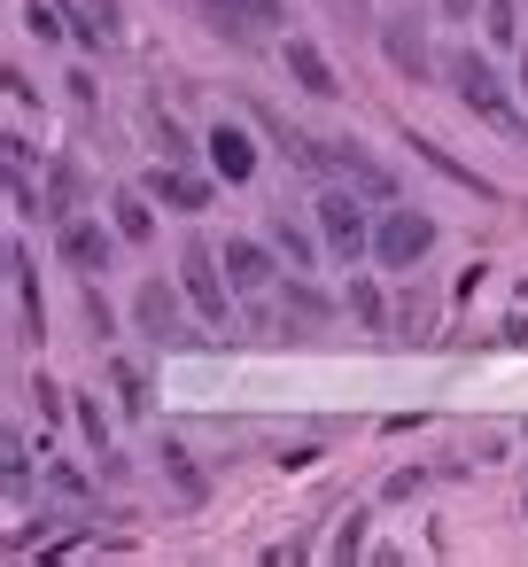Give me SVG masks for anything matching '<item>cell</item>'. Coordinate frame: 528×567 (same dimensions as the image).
<instances>
[{"label": "cell", "instance_id": "cell-1", "mask_svg": "<svg viewBox=\"0 0 528 567\" xmlns=\"http://www.w3.org/2000/svg\"><path fill=\"white\" fill-rule=\"evenodd\" d=\"M443 79H451V94L482 117V125H497V133H520V117H513V86L497 79V63L489 55H474V48H458V55H443Z\"/></svg>", "mask_w": 528, "mask_h": 567}, {"label": "cell", "instance_id": "cell-2", "mask_svg": "<svg viewBox=\"0 0 528 567\" xmlns=\"http://www.w3.org/2000/svg\"><path fill=\"white\" fill-rule=\"evenodd\" d=\"M311 218H319V241H327V257H342V265H358V257H373V218H365V195L358 187H327L319 203H311Z\"/></svg>", "mask_w": 528, "mask_h": 567}, {"label": "cell", "instance_id": "cell-3", "mask_svg": "<svg viewBox=\"0 0 528 567\" xmlns=\"http://www.w3.org/2000/svg\"><path fill=\"white\" fill-rule=\"evenodd\" d=\"M179 288H187L195 319H210V327L234 319V280H226V257H218L210 241H187V249H179Z\"/></svg>", "mask_w": 528, "mask_h": 567}, {"label": "cell", "instance_id": "cell-4", "mask_svg": "<svg viewBox=\"0 0 528 567\" xmlns=\"http://www.w3.org/2000/svg\"><path fill=\"white\" fill-rule=\"evenodd\" d=\"M435 249V218L427 210H381L373 218V265L381 272H412Z\"/></svg>", "mask_w": 528, "mask_h": 567}, {"label": "cell", "instance_id": "cell-5", "mask_svg": "<svg viewBox=\"0 0 528 567\" xmlns=\"http://www.w3.org/2000/svg\"><path fill=\"white\" fill-rule=\"evenodd\" d=\"M187 288L179 280H141V296H133V327L148 334V342H172V350H187L195 334H187Z\"/></svg>", "mask_w": 528, "mask_h": 567}, {"label": "cell", "instance_id": "cell-6", "mask_svg": "<svg viewBox=\"0 0 528 567\" xmlns=\"http://www.w3.org/2000/svg\"><path fill=\"white\" fill-rule=\"evenodd\" d=\"M203 24L218 40H234V48H257V40H272L288 24V9L280 0H203Z\"/></svg>", "mask_w": 528, "mask_h": 567}, {"label": "cell", "instance_id": "cell-7", "mask_svg": "<svg viewBox=\"0 0 528 567\" xmlns=\"http://www.w3.org/2000/svg\"><path fill=\"white\" fill-rule=\"evenodd\" d=\"M117 241H125V234H117V226H102V218H86V210L55 226V257H63V265H71L79 280H94V272H110V257H117Z\"/></svg>", "mask_w": 528, "mask_h": 567}, {"label": "cell", "instance_id": "cell-8", "mask_svg": "<svg viewBox=\"0 0 528 567\" xmlns=\"http://www.w3.org/2000/svg\"><path fill=\"white\" fill-rule=\"evenodd\" d=\"M381 55H389V71L404 79V86H427L443 63H435V48H427V24H412V17H381Z\"/></svg>", "mask_w": 528, "mask_h": 567}, {"label": "cell", "instance_id": "cell-9", "mask_svg": "<svg viewBox=\"0 0 528 567\" xmlns=\"http://www.w3.org/2000/svg\"><path fill=\"white\" fill-rule=\"evenodd\" d=\"M319 172H334L342 187H358L365 203H396V179H389V164H373L358 141H319Z\"/></svg>", "mask_w": 528, "mask_h": 567}, {"label": "cell", "instance_id": "cell-10", "mask_svg": "<svg viewBox=\"0 0 528 567\" xmlns=\"http://www.w3.org/2000/svg\"><path fill=\"white\" fill-rule=\"evenodd\" d=\"M280 63H288V79H296L311 102H334V94H342V71L327 63V48H319V40L288 32V40H280Z\"/></svg>", "mask_w": 528, "mask_h": 567}, {"label": "cell", "instance_id": "cell-11", "mask_svg": "<svg viewBox=\"0 0 528 567\" xmlns=\"http://www.w3.org/2000/svg\"><path fill=\"white\" fill-rule=\"evenodd\" d=\"M203 156H210V172H218L226 187H249V179H257V141H249V125H226V117H218V125L203 133Z\"/></svg>", "mask_w": 528, "mask_h": 567}, {"label": "cell", "instance_id": "cell-12", "mask_svg": "<svg viewBox=\"0 0 528 567\" xmlns=\"http://www.w3.org/2000/svg\"><path fill=\"white\" fill-rule=\"evenodd\" d=\"M141 187H148L164 210H210V195H218V172L203 179V172H187V164H164V156H156V172H148Z\"/></svg>", "mask_w": 528, "mask_h": 567}, {"label": "cell", "instance_id": "cell-13", "mask_svg": "<svg viewBox=\"0 0 528 567\" xmlns=\"http://www.w3.org/2000/svg\"><path fill=\"white\" fill-rule=\"evenodd\" d=\"M218 257H226V280H234V296H265V288L288 272V257H280V249H265V241H226Z\"/></svg>", "mask_w": 528, "mask_h": 567}, {"label": "cell", "instance_id": "cell-14", "mask_svg": "<svg viewBox=\"0 0 528 567\" xmlns=\"http://www.w3.org/2000/svg\"><path fill=\"white\" fill-rule=\"evenodd\" d=\"M9 272H17V327H24V342H40L48 334V303H40V272H32L24 241H9Z\"/></svg>", "mask_w": 528, "mask_h": 567}, {"label": "cell", "instance_id": "cell-15", "mask_svg": "<svg viewBox=\"0 0 528 567\" xmlns=\"http://www.w3.org/2000/svg\"><path fill=\"white\" fill-rule=\"evenodd\" d=\"M404 148H412V156H420V164H427V172H443V179H451V187H466V195H482V203H497V187H489V179H482V172H474V164H458V156H451V148H443V141H427V133H412V141H404Z\"/></svg>", "mask_w": 528, "mask_h": 567}, {"label": "cell", "instance_id": "cell-16", "mask_svg": "<svg viewBox=\"0 0 528 567\" xmlns=\"http://www.w3.org/2000/svg\"><path fill=\"white\" fill-rule=\"evenodd\" d=\"M156 210H164V203H156L148 187H117V195H110V226H117V234H125L133 249H141V241L156 234Z\"/></svg>", "mask_w": 528, "mask_h": 567}, {"label": "cell", "instance_id": "cell-17", "mask_svg": "<svg viewBox=\"0 0 528 567\" xmlns=\"http://www.w3.org/2000/svg\"><path fill=\"white\" fill-rule=\"evenodd\" d=\"M280 319H288V334H311V327H327V319H334V303H327V296L296 272V280L280 288Z\"/></svg>", "mask_w": 528, "mask_h": 567}, {"label": "cell", "instance_id": "cell-18", "mask_svg": "<svg viewBox=\"0 0 528 567\" xmlns=\"http://www.w3.org/2000/svg\"><path fill=\"white\" fill-rule=\"evenodd\" d=\"M71 420H79L86 451H94V458H110V435H117V420L102 412V396H94V389H79V396H71Z\"/></svg>", "mask_w": 528, "mask_h": 567}, {"label": "cell", "instance_id": "cell-19", "mask_svg": "<svg viewBox=\"0 0 528 567\" xmlns=\"http://www.w3.org/2000/svg\"><path fill=\"white\" fill-rule=\"evenodd\" d=\"M148 148H156L164 164H187V156H195V133H187L179 117H164V110H148Z\"/></svg>", "mask_w": 528, "mask_h": 567}, {"label": "cell", "instance_id": "cell-20", "mask_svg": "<svg viewBox=\"0 0 528 567\" xmlns=\"http://www.w3.org/2000/svg\"><path fill=\"white\" fill-rule=\"evenodd\" d=\"M79 195H86V179H79V164L63 156L55 164V179H48V218L63 226V218H79Z\"/></svg>", "mask_w": 528, "mask_h": 567}, {"label": "cell", "instance_id": "cell-21", "mask_svg": "<svg viewBox=\"0 0 528 567\" xmlns=\"http://www.w3.org/2000/svg\"><path fill=\"white\" fill-rule=\"evenodd\" d=\"M350 319H358L365 334H389V296H381V280H350Z\"/></svg>", "mask_w": 528, "mask_h": 567}, {"label": "cell", "instance_id": "cell-22", "mask_svg": "<svg viewBox=\"0 0 528 567\" xmlns=\"http://www.w3.org/2000/svg\"><path fill=\"white\" fill-rule=\"evenodd\" d=\"M156 458H164V474L179 482V497H187V505H203V497H210V482H203V474H195V458H187V443H164Z\"/></svg>", "mask_w": 528, "mask_h": 567}, {"label": "cell", "instance_id": "cell-23", "mask_svg": "<svg viewBox=\"0 0 528 567\" xmlns=\"http://www.w3.org/2000/svg\"><path fill=\"white\" fill-rule=\"evenodd\" d=\"M272 249H280V257H288V265H296V272H311V265H319V249H327V241H311V234H296V226H288V218H280V226H272Z\"/></svg>", "mask_w": 528, "mask_h": 567}, {"label": "cell", "instance_id": "cell-24", "mask_svg": "<svg viewBox=\"0 0 528 567\" xmlns=\"http://www.w3.org/2000/svg\"><path fill=\"white\" fill-rule=\"evenodd\" d=\"M482 32H489V48H513L520 40V9L513 0H482Z\"/></svg>", "mask_w": 528, "mask_h": 567}, {"label": "cell", "instance_id": "cell-25", "mask_svg": "<svg viewBox=\"0 0 528 567\" xmlns=\"http://www.w3.org/2000/svg\"><path fill=\"white\" fill-rule=\"evenodd\" d=\"M110 373H117V404L125 412H148V373L141 365H110Z\"/></svg>", "mask_w": 528, "mask_h": 567}, {"label": "cell", "instance_id": "cell-26", "mask_svg": "<svg viewBox=\"0 0 528 567\" xmlns=\"http://www.w3.org/2000/svg\"><path fill=\"white\" fill-rule=\"evenodd\" d=\"M32 404H40V420H63V412H71V396H63V389H55L48 373L32 381Z\"/></svg>", "mask_w": 528, "mask_h": 567}, {"label": "cell", "instance_id": "cell-27", "mask_svg": "<svg viewBox=\"0 0 528 567\" xmlns=\"http://www.w3.org/2000/svg\"><path fill=\"white\" fill-rule=\"evenodd\" d=\"M365 551V513H350L342 528H334V559H358Z\"/></svg>", "mask_w": 528, "mask_h": 567}, {"label": "cell", "instance_id": "cell-28", "mask_svg": "<svg viewBox=\"0 0 528 567\" xmlns=\"http://www.w3.org/2000/svg\"><path fill=\"white\" fill-rule=\"evenodd\" d=\"M86 327H94V334H117V319H110V303H102V288H86Z\"/></svg>", "mask_w": 528, "mask_h": 567}, {"label": "cell", "instance_id": "cell-29", "mask_svg": "<svg viewBox=\"0 0 528 567\" xmlns=\"http://www.w3.org/2000/svg\"><path fill=\"white\" fill-rule=\"evenodd\" d=\"M497 334H505V342H513V350H528V311H513V319H505V327H497Z\"/></svg>", "mask_w": 528, "mask_h": 567}, {"label": "cell", "instance_id": "cell-30", "mask_svg": "<svg viewBox=\"0 0 528 567\" xmlns=\"http://www.w3.org/2000/svg\"><path fill=\"white\" fill-rule=\"evenodd\" d=\"M474 9H482V0H443V17H451V24H474Z\"/></svg>", "mask_w": 528, "mask_h": 567}, {"label": "cell", "instance_id": "cell-31", "mask_svg": "<svg viewBox=\"0 0 528 567\" xmlns=\"http://www.w3.org/2000/svg\"><path fill=\"white\" fill-rule=\"evenodd\" d=\"M520 94H528V55H520Z\"/></svg>", "mask_w": 528, "mask_h": 567}, {"label": "cell", "instance_id": "cell-32", "mask_svg": "<svg viewBox=\"0 0 528 567\" xmlns=\"http://www.w3.org/2000/svg\"><path fill=\"white\" fill-rule=\"evenodd\" d=\"M520 303H528V288H520Z\"/></svg>", "mask_w": 528, "mask_h": 567}]
</instances>
